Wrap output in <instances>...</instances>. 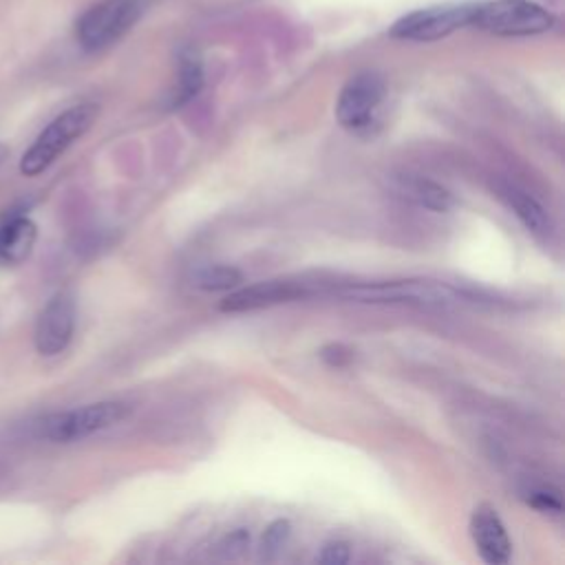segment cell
<instances>
[{"label": "cell", "mask_w": 565, "mask_h": 565, "mask_svg": "<svg viewBox=\"0 0 565 565\" xmlns=\"http://www.w3.org/2000/svg\"><path fill=\"white\" fill-rule=\"evenodd\" d=\"M329 294L351 303L413 305V307H434V310H449L468 303V297H464L460 290L449 286V282L429 280V278L342 282V286H334Z\"/></svg>", "instance_id": "6da1fadb"}, {"label": "cell", "mask_w": 565, "mask_h": 565, "mask_svg": "<svg viewBox=\"0 0 565 565\" xmlns=\"http://www.w3.org/2000/svg\"><path fill=\"white\" fill-rule=\"evenodd\" d=\"M98 106L91 102L71 106L60 113L32 145L21 160V173L25 177H38L45 173L76 139H80L96 122Z\"/></svg>", "instance_id": "7a4b0ae2"}, {"label": "cell", "mask_w": 565, "mask_h": 565, "mask_svg": "<svg viewBox=\"0 0 565 565\" xmlns=\"http://www.w3.org/2000/svg\"><path fill=\"white\" fill-rule=\"evenodd\" d=\"M128 417H130V406L126 402L120 400L93 402V404L49 415L47 419L40 422L38 434L49 442L68 444L115 429L117 424L126 422Z\"/></svg>", "instance_id": "3957f363"}, {"label": "cell", "mask_w": 565, "mask_h": 565, "mask_svg": "<svg viewBox=\"0 0 565 565\" xmlns=\"http://www.w3.org/2000/svg\"><path fill=\"white\" fill-rule=\"evenodd\" d=\"M470 25L494 36H537L554 25V16L532 0H488L473 5Z\"/></svg>", "instance_id": "277c9868"}, {"label": "cell", "mask_w": 565, "mask_h": 565, "mask_svg": "<svg viewBox=\"0 0 565 565\" xmlns=\"http://www.w3.org/2000/svg\"><path fill=\"white\" fill-rule=\"evenodd\" d=\"M336 282H323V280H310V278H274L254 282V286L241 288L233 292L224 303V312H254L280 303H292L301 299H312L323 292L329 294L327 288L334 290Z\"/></svg>", "instance_id": "5b68a950"}, {"label": "cell", "mask_w": 565, "mask_h": 565, "mask_svg": "<svg viewBox=\"0 0 565 565\" xmlns=\"http://www.w3.org/2000/svg\"><path fill=\"white\" fill-rule=\"evenodd\" d=\"M139 0H102L78 21V42L85 51H102L115 45L139 18Z\"/></svg>", "instance_id": "8992f818"}, {"label": "cell", "mask_w": 565, "mask_h": 565, "mask_svg": "<svg viewBox=\"0 0 565 565\" xmlns=\"http://www.w3.org/2000/svg\"><path fill=\"white\" fill-rule=\"evenodd\" d=\"M387 85L382 76L374 71H363V74L353 76L340 91L336 102V120L342 128L351 133H363L372 128L378 109L385 100Z\"/></svg>", "instance_id": "52a82bcc"}, {"label": "cell", "mask_w": 565, "mask_h": 565, "mask_svg": "<svg viewBox=\"0 0 565 565\" xmlns=\"http://www.w3.org/2000/svg\"><path fill=\"white\" fill-rule=\"evenodd\" d=\"M473 5L427 8L406 14L391 27V36L409 42H436L470 25Z\"/></svg>", "instance_id": "ba28073f"}, {"label": "cell", "mask_w": 565, "mask_h": 565, "mask_svg": "<svg viewBox=\"0 0 565 565\" xmlns=\"http://www.w3.org/2000/svg\"><path fill=\"white\" fill-rule=\"evenodd\" d=\"M76 331V301L71 294H55L47 307L40 312L36 323L34 342L40 356H58L62 353Z\"/></svg>", "instance_id": "9c48e42d"}, {"label": "cell", "mask_w": 565, "mask_h": 565, "mask_svg": "<svg viewBox=\"0 0 565 565\" xmlns=\"http://www.w3.org/2000/svg\"><path fill=\"white\" fill-rule=\"evenodd\" d=\"M470 537L479 556L490 565H504L511 561L513 543L498 511L490 506L475 508L470 517Z\"/></svg>", "instance_id": "30bf717a"}, {"label": "cell", "mask_w": 565, "mask_h": 565, "mask_svg": "<svg viewBox=\"0 0 565 565\" xmlns=\"http://www.w3.org/2000/svg\"><path fill=\"white\" fill-rule=\"evenodd\" d=\"M498 197L515 212V217L539 239H548L554 230L545 208L524 188L513 184H498Z\"/></svg>", "instance_id": "8fae6325"}, {"label": "cell", "mask_w": 565, "mask_h": 565, "mask_svg": "<svg viewBox=\"0 0 565 565\" xmlns=\"http://www.w3.org/2000/svg\"><path fill=\"white\" fill-rule=\"evenodd\" d=\"M391 190L400 199H406L415 205H422L434 212H447L453 205V194L444 186H440L427 177H419V175L391 177Z\"/></svg>", "instance_id": "7c38bea8"}, {"label": "cell", "mask_w": 565, "mask_h": 565, "mask_svg": "<svg viewBox=\"0 0 565 565\" xmlns=\"http://www.w3.org/2000/svg\"><path fill=\"white\" fill-rule=\"evenodd\" d=\"M36 224L27 217H12L0 226V265H21L36 246Z\"/></svg>", "instance_id": "4fadbf2b"}, {"label": "cell", "mask_w": 565, "mask_h": 565, "mask_svg": "<svg viewBox=\"0 0 565 565\" xmlns=\"http://www.w3.org/2000/svg\"><path fill=\"white\" fill-rule=\"evenodd\" d=\"M243 282V274L233 265H205L194 272L192 286L205 292L237 290Z\"/></svg>", "instance_id": "5bb4252c"}, {"label": "cell", "mask_w": 565, "mask_h": 565, "mask_svg": "<svg viewBox=\"0 0 565 565\" xmlns=\"http://www.w3.org/2000/svg\"><path fill=\"white\" fill-rule=\"evenodd\" d=\"M203 87V66L201 60L194 53H186L179 62V76H177V89L173 93V109L184 106L192 98L199 96Z\"/></svg>", "instance_id": "9a60e30c"}, {"label": "cell", "mask_w": 565, "mask_h": 565, "mask_svg": "<svg viewBox=\"0 0 565 565\" xmlns=\"http://www.w3.org/2000/svg\"><path fill=\"white\" fill-rule=\"evenodd\" d=\"M524 500L528 506H532L535 511L539 513H550V515H561L563 513V504H561V498L558 492L552 490V488H530Z\"/></svg>", "instance_id": "2e32d148"}, {"label": "cell", "mask_w": 565, "mask_h": 565, "mask_svg": "<svg viewBox=\"0 0 565 565\" xmlns=\"http://www.w3.org/2000/svg\"><path fill=\"white\" fill-rule=\"evenodd\" d=\"M290 535H292L290 522H282V519L274 522V524L265 530V537H263V556L272 558L274 554H278L282 548L288 545Z\"/></svg>", "instance_id": "e0dca14e"}, {"label": "cell", "mask_w": 565, "mask_h": 565, "mask_svg": "<svg viewBox=\"0 0 565 565\" xmlns=\"http://www.w3.org/2000/svg\"><path fill=\"white\" fill-rule=\"evenodd\" d=\"M248 545H250V535L246 530H235L219 543V554L224 558H237L246 552Z\"/></svg>", "instance_id": "ac0fdd59"}, {"label": "cell", "mask_w": 565, "mask_h": 565, "mask_svg": "<svg viewBox=\"0 0 565 565\" xmlns=\"http://www.w3.org/2000/svg\"><path fill=\"white\" fill-rule=\"evenodd\" d=\"M349 558H351V550L344 541H331L318 554V563H325V565H344V563H349Z\"/></svg>", "instance_id": "d6986e66"}, {"label": "cell", "mask_w": 565, "mask_h": 565, "mask_svg": "<svg viewBox=\"0 0 565 565\" xmlns=\"http://www.w3.org/2000/svg\"><path fill=\"white\" fill-rule=\"evenodd\" d=\"M8 155H10L8 147H5V145H0V164H3V162L8 160Z\"/></svg>", "instance_id": "ffe728a7"}]
</instances>
